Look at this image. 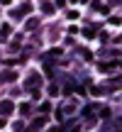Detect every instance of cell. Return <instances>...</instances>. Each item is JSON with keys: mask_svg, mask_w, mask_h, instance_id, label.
Returning <instances> with one entry per match:
<instances>
[{"mask_svg": "<svg viewBox=\"0 0 122 132\" xmlns=\"http://www.w3.org/2000/svg\"><path fill=\"white\" fill-rule=\"evenodd\" d=\"M15 113V103L12 100H0V118H10V115Z\"/></svg>", "mask_w": 122, "mask_h": 132, "instance_id": "6da1fadb", "label": "cell"}, {"mask_svg": "<svg viewBox=\"0 0 122 132\" xmlns=\"http://www.w3.org/2000/svg\"><path fill=\"white\" fill-rule=\"evenodd\" d=\"M117 66H120V61L115 59V61H103L98 69H100V73H112V71H117Z\"/></svg>", "mask_w": 122, "mask_h": 132, "instance_id": "7a4b0ae2", "label": "cell"}, {"mask_svg": "<svg viewBox=\"0 0 122 132\" xmlns=\"http://www.w3.org/2000/svg\"><path fill=\"white\" fill-rule=\"evenodd\" d=\"M42 127H44V115H39V118H34V120H32V125H29V130H32V132H39Z\"/></svg>", "mask_w": 122, "mask_h": 132, "instance_id": "3957f363", "label": "cell"}, {"mask_svg": "<svg viewBox=\"0 0 122 132\" xmlns=\"http://www.w3.org/2000/svg\"><path fill=\"white\" fill-rule=\"evenodd\" d=\"M29 10H32V5H29V3H24L22 7H20V10H15L12 15H15V17H22V15H29Z\"/></svg>", "mask_w": 122, "mask_h": 132, "instance_id": "277c9868", "label": "cell"}, {"mask_svg": "<svg viewBox=\"0 0 122 132\" xmlns=\"http://www.w3.org/2000/svg\"><path fill=\"white\" fill-rule=\"evenodd\" d=\"M83 37H85V39L98 37V27H95V24H93V27H85V29H83Z\"/></svg>", "mask_w": 122, "mask_h": 132, "instance_id": "5b68a950", "label": "cell"}, {"mask_svg": "<svg viewBox=\"0 0 122 132\" xmlns=\"http://www.w3.org/2000/svg\"><path fill=\"white\" fill-rule=\"evenodd\" d=\"M10 34H12V29H10L7 24H5V27H0V42H5V39H7Z\"/></svg>", "mask_w": 122, "mask_h": 132, "instance_id": "8992f818", "label": "cell"}, {"mask_svg": "<svg viewBox=\"0 0 122 132\" xmlns=\"http://www.w3.org/2000/svg\"><path fill=\"white\" fill-rule=\"evenodd\" d=\"M37 24H39V20H37V17H29V20H27V24H24V29H29V32H32V29H37Z\"/></svg>", "mask_w": 122, "mask_h": 132, "instance_id": "52a82bcc", "label": "cell"}, {"mask_svg": "<svg viewBox=\"0 0 122 132\" xmlns=\"http://www.w3.org/2000/svg\"><path fill=\"white\" fill-rule=\"evenodd\" d=\"M42 12H44V15H54V5L49 3V0H44V5H42Z\"/></svg>", "mask_w": 122, "mask_h": 132, "instance_id": "ba28073f", "label": "cell"}, {"mask_svg": "<svg viewBox=\"0 0 122 132\" xmlns=\"http://www.w3.org/2000/svg\"><path fill=\"white\" fill-rule=\"evenodd\" d=\"M39 113H42V115L51 113V103H49V100H47V103H42V105H39Z\"/></svg>", "mask_w": 122, "mask_h": 132, "instance_id": "9c48e42d", "label": "cell"}, {"mask_svg": "<svg viewBox=\"0 0 122 132\" xmlns=\"http://www.w3.org/2000/svg\"><path fill=\"white\" fill-rule=\"evenodd\" d=\"M37 86H39V76L32 73V76H29V88H37Z\"/></svg>", "mask_w": 122, "mask_h": 132, "instance_id": "30bf717a", "label": "cell"}, {"mask_svg": "<svg viewBox=\"0 0 122 132\" xmlns=\"http://www.w3.org/2000/svg\"><path fill=\"white\" fill-rule=\"evenodd\" d=\"M81 56H83L85 61H90V59H93V52H88V49H81Z\"/></svg>", "mask_w": 122, "mask_h": 132, "instance_id": "8fae6325", "label": "cell"}, {"mask_svg": "<svg viewBox=\"0 0 122 132\" xmlns=\"http://www.w3.org/2000/svg\"><path fill=\"white\" fill-rule=\"evenodd\" d=\"M29 108H32V103H22V105H20V113L27 115V113H29Z\"/></svg>", "mask_w": 122, "mask_h": 132, "instance_id": "7c38bea8", "label": "cell"}, {"mask_svg": "<svg viewBox=\"0 0 122 132\" xmlns=\"http://www.w3.org/2000/svg\"><path fill=\"white\" fill-rule=\"evenodd\" d=\"M66 17H68V20H78V10H68Z\"/></svg>", "mask_w": 122, "mask_h": 132, "instance_id": "4fadbf2b", "label": "cell"}, {"mask_svg": "<svg viewBox=\"0 0 122 132\" xmlns=\"http://www.w3.org/2000/svg\"><path fill=\"white\" fill-rule=\"evenodd\" d=\"M90 93H93V95H103V88H98V86H90Z\"/></svg>", "mask_w": 122, "mask_h": 132, "instance_id": "5bb4252c", "label": "cell"}, {"mask_svg": "<svg viewBox=\"0 0 122 132\" xmlns=\"http://www.w3.org/2000/svg\"><path fill=\"white\" fill-rule=\"evenodd\" d=\"M5 81H15V71H5Z\"/></svg>", "mask_w": 122, "mask_h": 132, "instance_id": "9a60e30c", "label": "cell"}, {"mask_svg": "<svg viewBox=\"0 0 122 132\" xmlns=\"http://www.w3.org/2000/svg\"><path fill=\"white\" fill-rule=\"evenodd\" d=\"M56 5H59V7H64V5H66V0H56Z\"/></svg>", "mask_w": 122, "mask_h": 132, "instance_id": "2e32d148", "label": "cell"}, {"mask_svg": "<svg viewBox=\"0 0 122 132\" xmlns=\"http://www.w3.org/2000/svg\"><path fill=\"white\" fill-rule=\"evenodd\" d=\"M49 132H64V130H61V127H51V130H49Z\"/></svg>", "mask_w": 122, "mask_h": 132, "instance_id": "e0dca14e", "label": "cell"}, {"mask_svg": "<svg viewBox=\"0 0 122 132\" xmlns=\"http://www.w3.org/2000/svg\"><path fill=\"white\" fill-rule=\"evenodd\" d=\"M0 127H5V118H0Z\"/></svg>", "mask_w": 122, "mask_h": 132, "instance_id": "ac0fdd59", "label": "cell"}, {"mask_svg": "<svg viewBox=\"0 0 122 132\" xmlns=\"http://www.w3.org/2000/svg\"><path fill=\"white\" fill-rule=\"evenodd\" d=\"M0 3H5V5H10V0H0Z\"/></svg>", "mask_w": 122, "mask_h": 132, "instance_id": "d6986e66", "label": "cell"}]
</instances>
